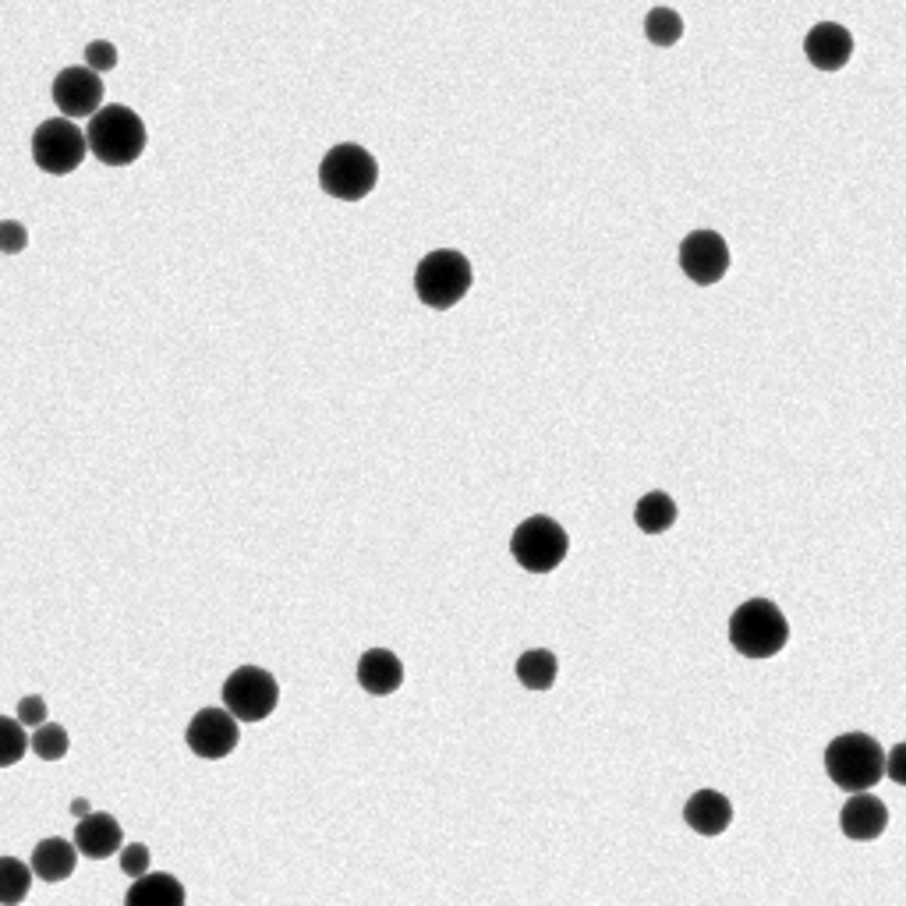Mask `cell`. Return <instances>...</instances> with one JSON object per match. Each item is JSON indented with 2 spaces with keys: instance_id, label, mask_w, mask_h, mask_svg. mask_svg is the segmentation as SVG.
I'll list each match as a JSON object with an SVG mask.
<instances>
[{
  "instance_id": "1",
  "label": "cell",
  "mask_w": 906,
  "mask_h": 906,
  "mask_svg": "<svg viewBox=\"0 0 906 906\" xmlns=\"http://www.w3.org/2000/svg\"><path fill=\"white\" fill-rule=\"evenodd\" d=\"M146 125L125 103H110L100 113H92L86 128V146L103 167H128L146 152Z\"/></svg>"
},
{
  "instance_id": "2",
  "label": "cell",
  "mask_w": 906,
  "mask_h": 906,
  "mask_svg": "<svg viewBox=\"0 0 906 906\" xmlns=\"http://www.w3.org/2000/svg\"><path fill=\"white\" fill-rule=\"evenodd\" d=\"M825 773L846 794H867L885 779V750L867 734H843L825 747Z\"/></svg>"
},
{
  "instance_id": "3",
  "label": "cell",
  "mask_w": 906,
  "mask_h": 906,
  "mask_svg": "<svg viewBox=\"0 0 906 906\" xmlns=\"http://www.w3.org/2000/svg\"><path fill=\"white\" fill-rule=\"evenodd\" d=\"M475 283V269L468 256H460L457 248H436L415 269V295L421 305L447 312L457 301H465Z\"/></svg>"
},
{
  "instance_id": "4",
  "label": "cell",
  "mask_w": 906,
  "mask_h": 906,
  "mask_svg": "<svg viewBox=\"0 0 906 906\" xmlns=\"http://www.w3.org/2000/svg\"><path fill=\"white\" fill-rule=\"evenodd\" d=\"M789 641V624L776 603L750 599L729 616V645L744 659H773Z\"/></svg>"
},
{
  "instance_id": "5",
  "label": "cell",
  "mask_w": 906,
  "mask_h": 906,
  "mask_svg": "<svg viewBox=\"0 0 906 906\" xmlns=\"http://www.w3.org/2000/svg\"><path fill=\"white\" fill-rule=\"evenodd\" d=\"M376 185H379V163L369 149H361L355 142L333 146L319 163V188L340 202L369 199Z\"/></svg>"
},
{
  "instance_id": "6",
  "label": "cell",
  "mask_w": 906,
  "mask_h": 906,
  "mask_svg": "<svg viewBox=\"0 0 906 906\" xmlns=\"http://www.w3.org/2000/svg\"><path fill=\"white\" fill-rule=\"evenodd\" d=\"M567 549H570V538L564 525H556L552 517H542V514L520 520L510 535L514 560L528 574H552L567 560Z\"/></svg>"
},
{
  "instance_id": "7",
  "label": "cell",
  "mask_w": 906,
  "mask_h": 906,
  "mask_svg": "<svg viewBox=\"0 0 906 906\" xmlns=\"http://www.w3.org/2000/svg\"><path fill=\"white\" fill-rule=\"evenodd\" d=\"M280 705V684L269 669L259 666H238L223 680V708L238 723H262Z\"/></svg>"
},
{
  "instance_id": "8",
  "label": "cell",
  "mask_w": 906,
  "mask_h": 906,
  "mask_svg": "<svg viewBox=\"0 0 906 906\" xmlns=\"http://www.w3.org/2000/svg\"><path fill=\"white\" fill-rule=\"evenodd\" d=\"M86 131L68 118H50L32 131V160L43 173L64 178L86 160Z\"/></svg>"
},
{
  "instance_id": "9",
  "label": "cell",
  "mask_w": 906,
  "mask_h": 906,
  "mask_svg": "<svg viewBox=\"0 0 906 906\" xmlns=\"http://www.w3.org/2000/svg\"><path fill=\"white\" fill-rule=\"evenodd\" d=\"M185 740L191 747V755H199L206 761H220L238 750L241 729H238V719L230 716L227 708H199V716L188 723Z\"/></svg>"
},
{
  "instance_id": "10",
  "label": "cell",
  "mask_w": 906,
  "mask_h": 906,
  "mask_svg": "<svg viewBox=\"0 0 906 906\" xmlns=\"http://www.w3.org/2000/svg\"><path fill=\"white\" fill-rule=\"evenodd\" d=\"M680 269L690 277V283L711 287L726 277L729 269V245L716 230H690L680 241Z\"/></svg>"
},
{
  "instance_id": "11",
  "label": "cell",
  "mask_w": 906,
  "mask_h": 906,
  "mask_svg": "<svg viewBox=\"0 0 906 906\" xmlns=\"http://www.w3.org/2000/svg\"><path fill=\"white\" fill-rule=\"evenodd\" d=\"M53 103L57 110L64 113L68 121L74 118H92V113L103 110V79L96 71H89L86 64L64 68L53 79Z\"/></svg>"
},
{
  "instance_id": "12",
  "label": "cell",
  "mask_w": 906,
  "mask_h": 906,
  "mask_svg": "<svg viewBox=\"0 0 906 906\" xmlns=\"http://www.w3.org/2000/svg\"><path fill=\"white\" fill-rule=\"evenodd\" d=\"M804 53L818 71H843L854 57V36L839 22H818L804 36Z\"/></svg>"
},
{
  "instance_id": "13",
  "label": "cell",
  "mask_w": 906,
  "mask_h": 906,
  "mask_svg": "<svg viewBox=\"0 0 906 906\" xmlns=\"http://www.w3.org/2000/svg\"><path fill=\"white\" fill-rule=\"evenodd\" d=\"M71 843L82 857L107 860L113 854H121V846H125L121 822L113 815H107V812H92L82 822H74V839Z\"/></svg>"
},
{
  "instance_id": "14",
  "label": "cell",
  "mask_w": 906,
  "mask_h": 906,
  "mask_svg": "<svg viewBox=\"0 0 906 906\" xmlns=\"http://www.w3.org/2000/svg\"><path fill=\"white\" fill-rule=\"evenodd\" d=\"M839 828L846 839L872 843L889 828V807H885L875 794H854L839 812Z\"/></svg>"
},
{
  "instance_id": "15",
  "label": "cell",
  "mask_w": 906,
  "mask_h": 906,
  "mask_svg": "<svg viewBox=\"0 0 906 906\" xmlns=\"http://www.w3.org/2000/svg\"><path fill=\"white\" fill-rule=\"evenodd\" d=\"M684 822L698 836H723L726 828L734 825V804H729L719 789H698V794L684 804Z\"/></svg>"
},
{
  "instance_id": "16",
  "label": "cell",
  "mask_w": 906,
  "mask_h": 906,
  "mask_svg": "<svg viewBox=\"0 0 906 906\" xmlns=\"http://www.w3.org/2000/svg\"><path fill=\"white\" fill-rule=\"evenodd\" d=\"M358 684L372 694V698H387V694L400 690L404 684V666L394 651L387 648H369L358 659Z\"/></svg>"
},
{
  "instance_id": "17",
  "label": "cell",
  "mask_w": 906,
  "mask_h": 906,
  "mask_svg": "<svg viewBox=\"0 0 906 906\" xmlns=\"http://www.w3.org/2000/svg\"><path fill=\"white\" fill-rule=\"evenodd\" d=\"M74 864H79V850H74V843L61 839V836H50V839H40L36 843V850H32V875L36 878H43L50 885L57 882H64L74 875Z\"/></svg>"
},
{
  "instance_id": "18",
  "label": "cell",
  "mask_w": 906,
  "mask_h": 906,
  "mask_svg": "<svg viewBox=\"0 0 906 906\" xmlns=\"http://www.w3.org/2000/svg\"><path fill=\"white\" fill-rule=\"evenodd\" d=\"M185 885L167 872H149L131 882L125 906H185Z\"/></svg>"
},
{
  "instance_id": "19",
  "label": "cell",
  "mask_w": 906,
  "mask_h": 906,
  "mask_svg": "<svg viewBox=\"0 0 906 906\" xmlns=\"http://www.w3.org/2000/svg\"><path fill=\"white\" fill-rule=\"evenodd\" d=\"M677 504H673L669 492H648L638 499V507H634V520H638V528L645 535H663L677 525Z\"/></svg>"
},
{
  "instance_id": "20",
  "label": "cell",
  "mask_w": 906,
  "mask_h": 906,
  "mask_svg": "<svg viewBox=\"0 0 906 906\" xmlns=\"http://www.w3.org/2000/svg\"><path fill=\"white\" fill-rule=\"evenodd\" d=\"M556 673H560V659L546 648H531L517 659V680L528 690H549L556 684Z\"/></svg>"
},
{
  "instance_id": "21",
  "label": "cell",
  "mask_w": 906,
  "mask_h": 906,
  "mask_svg": "<svg viewBox=\"0 0 906 906\" xmlns=\"http://www.w3.org/2000/svg\"><path fill=\"white\" fill-rule=\"evenodd\" d=\"M32 867L18 857H0V906H22L32 889Z\"/></svg>"
},
{
  "instance_id": "22",
  "label": "cell",
  "mask_w": 906,
  "mask_h": 906,
  "mask_svg": "<svg viewBox=\"0 0 906 906\" xmlns=\"http://www.w3.org/2000/svg\"><path fill=\"white\" fill-rule=\"evenodd\" d=\"M645 36L651 47H673L684 36V18L673 8H651L645 18Z\"/></svg>"
},
{
  "instance_id": "23",
  "label": "cell",
  "mask_w": 906,
  "mask_h": 906,
  "mask_svg": "<svg viewBox=\"0 0 906 906\" xmlns=\"http://www.w3.org/2000/svg\"><path fill=\"white\" fill-rule=\"evenodd\" d=\"M29 747H32V755H36V758H43V761H61V758L68 755V750H71V737H68V729H64V726L43 723V726H36V729H32Z\"/></svg>"
},
{
  "instance_id": "24",
  "label": "cell",
  "mask_w": 906,
  "mask_h": 906,
  "mask_svg": "<svg viewBox=\"0 0 906 906\" xmlns=\"http://www.w3.org/2000/svg\"><path fill=\"white\" fill-rule=\"evenodd\" d=\"M29 750V737H26V726L18 719H8L0 716V768H11L26 758Z\"/></svg>"
},
{
  "instance_id": "25",
  "label": "cell",
  "mask_w": 906,
  "mask_h": 906,
  "mask_svg": "<svg viewBox=\"0 0 906 906\" xmlns=\"http://www.w3.org/2000/svg\"><path fill=\"white\" fill-rule=\"evenodd\" d=\"M86 68L89 71H113L118 68V47L113 43H107V40H92L89 47H86Z\"/></svg>"
},
{
  "instance_id": "26",
  "label": "cell",
  "mask_w": 906,
  "mask_h": 906,
  "mask_svg": "<svg viewBox=\"0 0 906 906\" xmlns=\"http://www.w3.org/2000/svg\"><path fill=\"white\" fill-rule=\"evenodd\" d=\"M29 245V230L18 223V220H0V252L4 256H18L26 252Z\"/></svg>"
},
{
  "instance_id": "27",
  "label": "cell",
  "mask_w": 906,
  "mask_h": 906,
  "mask_svg": "<svg viewBox=\"0 0 906 906\" xmlns=\"http://www.w3.org/2000/svg\"><path fill=\"white\" fill-rule=\"evenodd\" d=\"M121 872H125L128 878H142V875H149V846H142V843L121 846Z\"/></svg>"
},
{
  "instance_id": "28",
  "label": "cell",
  "mask_w": 906,
  "mask_h": 906,
  "mask_svg": "<svg viewBox=\"0 0 906 906\" xmlns=\"http://www.w3.org/2000/svg\"><path fill=\"white\" fill-rule=\"evenodd\" d=\"M18 723L32 726V729L47 723V701L40 698V694H29V698L18 701Z\"/></svg>"
},
{
  "instance_id": "29",
  "label": "cell",
  "mask_w": 906,
  "mask_h": 906,
  "mask_svg": "<svg viewBox=\"0 0 906 906\" xmlns=\"http://www.w3.org/2000/svg\"><path fill=\"white\" fill-rule=\"evenodd\" d=\"M885 779H893V783H906V744H896L893 747V755L885 758Z\"/></svg>"
},
{
  "instance_id": "30",
  "label": "cell",
  "mask_w": 906,
  "mask_h": 906,
  "mask_svg": "<svg viewBox=\"0 0 906 906\" xmlns=\"http://www.w3.org/2000/svg\"><path fill=\"white\" fill-rule=\"evenodd\" d=\"M71 815H74V818H79V822H82L86 815H92V807H89V800H82V797H79V800H71Z\"/></svg>"
}]
</instances>
